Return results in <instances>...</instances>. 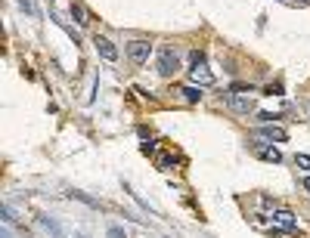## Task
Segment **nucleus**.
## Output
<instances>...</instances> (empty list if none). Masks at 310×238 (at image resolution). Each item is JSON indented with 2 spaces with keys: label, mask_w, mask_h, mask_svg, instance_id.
Masks as SVG:
<instances>
[{
  "label": "nucleus",
  "mask_w": 310,
  "mask_h": 238,
  "mask_svg": "<svg viewBox=\"0 0 310 238\" xmlns=\"http://www.w3.org/2000/svg\"><path fill=\"white\" fill-rule=\"evenodd\" d=\"M304 186H307V189H310V176H307V180H304Z\"/></svg>",
  "instance_id": "nucleus-20"
},
{
  "label": "nucleus",
  "mask_w": 310,
  "mask_h": 238,
  "mask_svg": "<svg viewBox=\"0 0 310 238\" xmlns=\"http://www.w3.org/2000/svg\"><path fill=\"white\" fill-rule=\"evenodd\" d=\"M140 148H143V155H152V152H155V142H152V139H146Z\"/></svg>",
  "instance_id": "nucleus-18"
},
{
  "label": "nucleus",
  "mask_w": 310,
  "mask_h": 238,
  "mask_svg": "<svg viewBox=\"0 0 310 238\" xmlns=\"http://www.w3.org/2000/svg\"><path fill=\"white\" fill-rule=\"evenodd\" d=\"M19 7H22V10H25V13H34V7H31V4H28V0H19Z\"/></svg>",
  "instance_id": "nucleus-19"
},
{
  "label": "nucleus",
  "mask_w": 310,
  "mask_h": 238,
  "mask_svg": "<svg viewBox=\"0 0 310 238\" xmlns=\"http://www.w3.org/2000/svg\"><path fill=\"white\" fill-rule=\"evenodd\" d=\"M261 139H273V142H289V130L286 127H276V124H264L257 130Z\"/></svg>",
  "instance_id": "nucleus-6"
},
{
  "label": "nucleus",
  "mask_w": 310,
  "mask_h": 238,
  "mask_svg": "<svg viewBox=\"0 0 310 238\" xmlns=\"http://www.w3.org/2000/svg\"><path fill=\"white\" fill-rule=\"evenodd\" d=\"M273 223H276L279 229H286V232H298V220H295L292 211H276V214H273Z\"/></svg>",
  "instance_id": "nucleus-8"
},
{
  "label": "nucleus",
  "mask_w": 310,
  "mask_h": 238,
  "mask_svg": "<svg viewBox=\"0 0 310 238\" xmlns=\"http://www.w3.org/2000/svg\"><path fill=\"white\" fill-rule=\"evenodd\" d=\"M264 93H267V96H282V84H270Z\"/></svg>",
  "instance_id": "nucleus-15"
},
{
  "label": "nucleus",
  "mask_w": 310,
  "mask_h": 238,
  "mask_svg": "<svg viewBox=\"0 0 310 238\" xmlns=\"http://www.w3.org/2000/svg\"><path fill=\"white\" fill-rule=\"evenodd\" d=\"M41 226H44V229H50L56 238H62V229H59V223H56V220H50V217H41Z\"/></svg>",
  "instance_id": "nucleus-10"
},
{
  "label": "nucleus",
  "mask_w": 310,
  "mask_h": 238,
  "mask_svg": "<svg viewBox=\"0 0 310 238\" xmlns=\"http://www.w3.org/2000/svg\"><path fill=\"white\" fill-rule=\"evenodd\" d=\"M71 19H74L77 25H87V16H84V7H81V4H71Z\"/></svg>",
  "instance_id": "nucleus-9"
},
{
  "label": "nucleus",
  "mask_w": 310,
  "mask_h": 238,
  "mask_svg": "<svg viewBox=\"0 0 310 238\" xmlns=\"http://www.w3.org/2000/svg\"><path fill=\"white\" fill-rule=\"evenodd\" d=\"M180 93L186 96V102H199V99H202V90H199V87H183Z\"/></svg>",
  "instance_id": "nucleus-11"
},
{
  "label": "nucleus",
  "mask_w": 310,
  "mask_h": 238,
  "mask_svg": "<svg viewBox=\"0 0 310 238\" xmlns=\"http://www.w3.org/2000/svg\"><path fill=\"white\" fill-rule=\"evenodd\" d=\"M109 238H127V235H124V229H118V226H112V229H109Z\"/></svg>",
  "instance_id": "nucleus-17"
},
{
  "label": "nucleus",
  "mask_w": 310,
  "mask_h": 238,
  "mask_svg": "<svg viewBox=\"0 0 310 238\" xmlns=\"http://www.w3.org/2000/svg\"><path fill=\"white\" fill-rule=\"evenodd\" d=\"M180 71V56L174 47H162L159 50V74L162 77H174Z\"/></svg>",
  "instance_id": "nucleus-1"
},
{
  "label": "nucleus",
  "mask_w": 310,
  "mask_h": 238,
  "mask_svg": "<svg viewBox=\"0 0 310 238\" xmlns=\"http://www.w3.org/2000/svg\"><path fill=\"white\" fill-rule=\"evenodd\" d=\"M295 164H298L301 170H310V155H304V152H301V155H295Z\"/></svg>",
  "instance_id": "nucleus-13"
},
{
  "label": "nucleus",
  "mask_w": 310,
  "mask_h": 238,
  "mask_svg": "<svg viewBox=\"0 0 310 238\" xmlns=\"http://www.w3.org/2000/svg\"><path fill=\"white\" fill-rule=\"evenodd\" d=\"M174 164H177V158H171V155H162V158H159V167H162V170H171Z\"/></svg>",
  "instance_id": "nucleus-12"
},
{
  "label": "nucleus",
  "mask_w": 310,
  "mask_h": 238,
  "mask_svg": "<svg viewBox=\"0 0 310 238\" xmlns=\"http://www.w3.org/2000/svg\"><path fill=\"white\" fill-rule=\"evenodd\" d=\"M71 198H77V201H84V204H90V207H96V201H93V198L90 195H84V192H68Z\"/></svg>",
  "instance_id": "nucleus-14"
},
{
  "label": "nucleus",
  "mask_w": 310,
  "mask_h": 238,
  "mask_svg": "<svg viewBox=\"0 0 310 238\" xmlns=\"http://www.w3.org/2000/svg\"><path fill=\"white\" fill-rule=\"evenodd\" d=\"M149 56H152V44H149V41H131V44H127V59H131L137 68H143V65L149 62Z\"/></svg>",
  "instance_id": "nucleus-2"
},
{
  "label": "nucleus",
  "mask_w": 310,
  "mask_h": 238,
  "mask_svg": "<svg viewBox=\"0 0 310 238\" xmlns=\"http://www.w3.org/2000/svg\"><path fill=\"white\" fill-rule=\"evenodd\" d=\"M189 81H192V84H199V87H211V84H214V74L208 71L205 62H196V65L189 68Z\"/></svg>",
  "instance_id": "nucleus-3"
},
{
  "label": "nucleus",
  "mask_w": 310,
  "mask_h": 238,
  "mask_svg": "<svg viewBox=\"0 0 310 238\" xmlns=\"http://www.w3.org/2000/svg\"><path fill=\"white\" fill-rule=\"evenodd\" d=\"M93 47H96V53H99L106 62H115V59H118V50H115V44L109 41L106 34H96V37H93Z\"/></svg>",
  "instance_id": "nucleus-4"
},
{
  "label": "nucleus",
  "mask_w": 310,
  "mask_h": 238,
  "mask_svg": "<svg viewBox=\"0 0 310 238\" xmlns=\"http://www.w3.org/2000/svg\"><path fill=\"white\" fill-rule=\"evenodd\" d=\"M0 214H4V223H16V217H13V211L4 204V207H0Z\"/></svg>",
  "instance_id": "nucleus-16"
},
{
  "label": "nucleus",
  "mask_w": 310,
  "mask_h": 238,
  "mask_svg": "<svg viewBox=\"0 0 310 238\" xmlns=\"http://www.w3.org/2000/svg\"><path fill=\"white\" fill-rule=\"evenodd\" d=\"M254 158H261V161H267V164H282V152H279L276 145H261V142H254Z\"/></svg>",
  "instance_id": "nucleus-5"
},
{
  "label": "nucleus",
  "mask_w": 310,
  "mask_h": 238,
  "mask_svg": "<svg viewBox=\"0 0 310 238\" xmlns=\"http://www.w3.org/2000/svg\"><path fill=\"white\" fill-rule=\"evenodd\" d=\"M226 102H229V108L236 111V114H251V111H254V102H251L248 96H239V93H229Z\"/></svg>",
  "instance_id": "nucleus-7"
}]
</instances>
